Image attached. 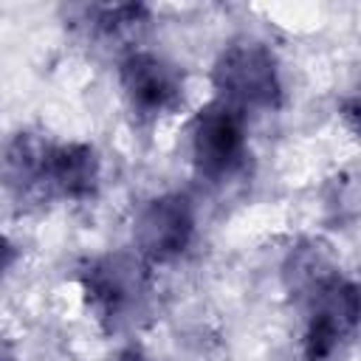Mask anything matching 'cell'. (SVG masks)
Instances as JSON below:
<instances>
[{"label":"cell","instance_id":"8","mask_svg":"<svg viewBox=\"0 0 361 361\" xmlns=\"http://www.w3.org/2000/svg\"><path fill=\"white\" fill-rule=\"evenodd\" d=\"M102 158L87 141H54L48 158V200L85 203L99 195Z\"/></svg>","mask_w":361,"mask_h":361},{"label":"cell","instance_id":"9","mask_svg":"<svg viewBox=\"0 0 361 361\" xmlns=\"http://www.w3.org/2000/svg\"><path fill=\"white\" fill-rule=\"evenodd\" d=\"M79 28L102 45H121L138 37L149 23V8L141 3H104V6H82Z\"/></svg>","mask_w":361,"mask_h":361},{"label":"cell","instance_id":"5","mask_svg":"<svg viewBox=\"0 0 361 361\" xmlns=\"http://www.w3.org/2000/svg\"><path fill=\"white\" fill-rule=\"evenodd\" d=\"M116 82L127 110L141 124H155L183 107V73L155 51H124L116 68Z\"/></svg>","mask_w":361,"mask_h":361},{"label":"cell","instance_id":"6","mask_svg":"<svg viewBox=\"0 0 361 361\" xmlns=\"http://www.w3.org/2000/svg\"><path fill=\"white\" fill-rule=\"evenodd\" d=\"M197 237V209L186 192H161L133 217V251L149 265L180 259Z\"/></svg>","mask_w":361,"mask_h":361},{"label":"cell","instance_id":"11","mask_svg":"<svg viewBox=\"0 0 361 361\" xmlns=\"http://www.w3.org/2000/svg\"><path fill=\"white\" fill-rule=\"evenodd\" d=\"M107 361H147V358H144L138 350H133V347H130V350L116 353V355H113V358H107Z\"/></svg>","mask_w":361,"mask_h":361},{"label":"cell","instance_id":"10","mask_svg":"<svg viewBox=\"0 0 361 361\" xmlns=\"http://www.w3.org/2000/svg\"><path fill=\"white\" fill-rule=\"evenodd\" d=\"M14 262H17V245L0 231V279L14 268Z\"/></svg>","mask_w":361,"mask_h":361},{"label":"cell","instance_id":"4","mask_svg":"<svg viewBox=\"0 0 361 361\" xmlns=\"http://www.w3.org/2000/svg\"><path fill=\"white\" fill-rule=\"evenodd\" d=\"M248 158L245 116L220 99H209L189 121V161L197 178L223 183Z\"/></svg>","mask_w":361,"mask_h":361},{"label":"cell","instance_id":"1","mask_svg":"<svg viewBox=\"0 0 361 361\" xmlns=\"http://www.w3.org/2000/svg\"><path fill=\"white\" fill-rule=\"evenodd\" d=\"M288 276L305 299L302 358L336 361L358 324V288L353 279L327 265L316 251H293Z\"/></svg>","mask_w":361,"mask_h":361},{"label":"cell","instance_id":"3","mask_svg":"<svg viewBox=\"0 0 361 361\" xmlns=\"http://www.w3.org/2000/svg\"><path fill=\"white\" fill-rule=\"evenodd\" d=\"M214 99L231 104L243 116L271 113L285 102V76L274 48L254 37H237L217 54L212 65Z\"/></svg>","mask_w":361,"mask_h":361},{"label":"cell","instance_id":"2","mask_svg":"<svg viewBox=\"0 0 361 361\" xmlns=\"http://www.w3.org/2000/svg\"><path fill=\"white\" fill-rule=\"evenodd\" d=\"M76 282L90 316L110 333L133 327L149 307L152 265L135 251H107L87 257L76 268Z\"/></svg>","mask_w":361,"mask_h":361},{"label":"cell","instance_id":"7","mask_svg":"<svg viewBox=\"0 0 361 361\" xmlns=\"http://www.w3.org/2000/svg\"><path fill=\"white\" fill-rule=\"evenodd\" d=\"M51 144L45 133L20 130L0 149V183L17 203H51L48 200V158Z\"/></svg>","mask_w":361,"mask_h":361},{"label":"cell","instance_id":"12","mask_svg":"<svg viewBox=\"0 0 361 361\" xmlns=\"http://www.w3.org/2000/svg\"><path fill=\"white\" fill-rule=\"evenodd\" d=\"M0 361H17V358H14V355H11L6 347H0Z\"/></svg>","mask_w":361,"mask_h":361}]
</instances>
